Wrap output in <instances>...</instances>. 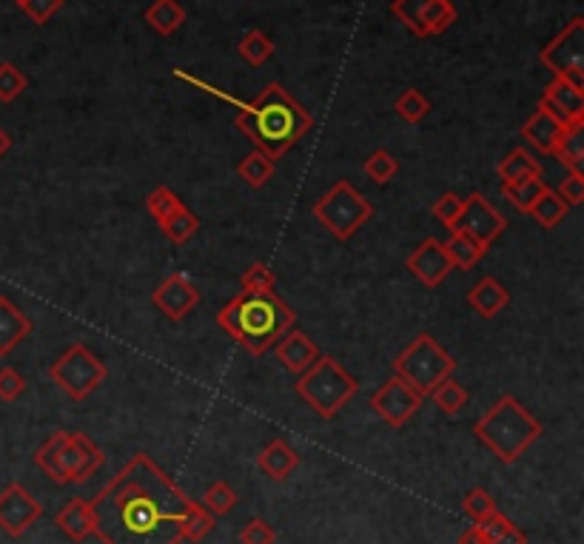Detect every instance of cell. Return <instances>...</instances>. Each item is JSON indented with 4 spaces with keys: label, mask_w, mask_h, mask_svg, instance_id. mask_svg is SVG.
<instances>
[{
    "label": "cell",
    "mask_w": 584,
    "mask_h": 544,
    "mask_svg": "<svg viewBox=\"0 0 584 544\" xmlns=\"http://www.w3.org/2000/svg\"><path fill=\"white\" fill-rule=\"evenodd\" d=\"M103 544H183L191 499L146 453H134L89 502Z\"/></svg>",
    "instance_id": "obj_1"
},
{
    "label": "cell",
    "mask_w": 584,
    "mask_h": 544,
    "mask_svg": "<svg viewBox=\"0 0 584 544\" xmlns=\"http://www.w3.org/2000/svg\"><path fill=\"white\" fill-rule=\"evenodd\" d=\"M171 75L231 103L237 109V117H234L237 132H243L271 160H280L283 154H288L314 126V117L305 112L297 103V97L285 92L280 83H265L254 100H240L183 69H171Z\"/></svg>",
    "instance_id": "obj_2"
},
{
    "label": "cell",
    "mask_w": 584,
    "mask_h": 544,
    "mask_svg": "<svg viewBox=\"0 0 584 544\" xmlns=\"http://www.w3.org/2000/svg\"><path fill=\"white\" fill-rule=\"evenodd\" d=\"M294 322V308H288L277 291H243L226 302L223 311H217V325L254 357H263L268 348H274V342L291 331Z\"/></svg>",
    "instance_id": "obj_3"
},
{
    "label": "cell",
    "mask_w": 584,
    "mask_h": 544,
    "mask_svg": "<svg viewBox=\"0 0 584 544\" xmlns=\"http://www.w3.org/2000/svg\"><path fill=\"white\" fill-rule=\"evenodd\" d=\"M542 422L516 399V396H499L488 411L479 416L473 425L476 439L488 448L502 465L519 462L528 448L542 436Z\"/></svg>",
    "instance_id": "obj_4"
},
{
    "label": "cell",
    "mask_w": 584,
    "mask_h": 544,
    "mask_svg": "<svg viewBox=\"0 0 584 544\" xmlns=\"http://www.w3.org/2000/svg\"><path fill=\"white\" fill-rule=\"evenodd\" d=\"M297 396L317 413L320 419H334L348 405V399L359 391V382L342 368L334 357L320 359L297 376Z\"/></svg>",
    "instance_id": "obj_5"
},
{
    "label": "cell",
    "mask_w": 584,
    "mask_h": 544,
    "mask_svg": "<svg viewBox=\"0 0 584 544\" xmlns=\"http://www.w3.org/2000/svg\"><path fill=\"white\" fill-rule=\"evenodd\" d=\"M391 368L394 376L405 379L416 394L428 396L442 379L453 376L456 359L431 334H419L402 354H396Z\"/></svg>",
    "instance_id": "obj_6"
},
{
    "label": "cell",
    "mask_w": 584,
    "mask_h": 544,
    "mask_svg": "<svg viewBox=\"0 0 584 544\" xmlns=\"http://www.w3.org/2000/svg\"><path fill=\"white\" fill-rule=\"evenodd\" d=\"M314 217L320 220L334 240L345 243L374 217V206L348 180H337L314 203Z\"/></svg>",
    "instance_id": "obj_7"
},
{
    "label": "cell",
    "mask_w": 584,
    "mask_h": 544,
    "mask_svg": "<svg viewBox=\"0 0 584 544\" xmlns=\"http://www.w3.org/2000/svg\"><path fill=\"white\" fill-rule=\"evenodd\" d=\"M49 376H52V382H55L57 388L69 396V399L83 402V399H89V396L95 394L97 388L106 382L109 368H106L103 359L95 357L83 342H75V345H69V348L52 362Z\"/></svg>",
    "instance_id": "obj_8"
},
{
    "label": "cell",
    "mask_w": 584,
    "mask_h": 544,
    "mask_svg": "<svg viewBox=\"0 0 584 544\" xmlns=\"http://www.w3.org/2000/svg\"><path fill=\"white\" fill-rule=\"evenodd\" d=\"M539 60L553 77H567L576 89H584V18L570 20L539 52Z\"/></svg>",
    "instance_id": "obj_9"
},
{
    "label": "cell",
    "mask_w": 584,
    "mask_h": 544,
    "mask_svg": "<svg viewBox=\"0 0 584 544\" xmlns=\"http://www.w3.org/2000/svg\"><path fill=\"white\" fill-rule=\"evenodd\" d=\"M422 402H425V396L416 394L414 388L405 379H399V376L385 379L377 391L371 394V399H368L371 411L377 413L379 419L385 425H391V428L408 425L416 416V411L422 408Z\"/></svg>",
    "instance_id": "obj_10"
},
{
    "label": "cell",
    "mask_w": 584,
    "mask_h": 544,
    "mask_svg": "<svg viewBox=\"0 0 584 544\" xmlns=\"http://www.w3.org/2000/svg\"><path fill=\"white\" fill-rule=\"evenodd\" d=\"M505 228H508L505 214L490 206L485 194L473 191L471 197L462 203V214H459V220L453 223L451 231H459V234H465V237H471L476 243H482L485 248H490L493 240H499V237L505 234Z\"/></svg>",
    "instance_id": "obj_11"
},
{
    "label": "cell",
    "mask_w": 584,
    "mask_h": 544,
    "mask_svg": "<svg viewBox=\"0 0 584 544\" xmlns=\"http://www.w3.org/2000/svg\"><path fill=\"white\" fill-rule=\"evenodd\" d=\"M43 516L40 502L20 482H9L0 490V530L12 539H20Z\"/></svg>",
    "instance_id": "obj_12"
},
{
    "label": "cell",
    "mask_w": 584,
    "mask_h": 544,
    "mask_svg": "<svg viewBox=\"0 0 584 544\" xmlns=\"http://www.w3.org/2000/svg\"><path fill=\"white\" fill-rule=\"evenodd\" d=\"M151 302H154V308H157L163 317L180 322V319L189 317L191 308H197L200 291H197V285H194L186 274H169L166 280L154 288Z\"/></svg>",
    "instance_id": "obj_13"
},
{
    "label": "cell",
    "mask_w": 584,
    "mask_h": 544,
    "mask_svg": "<svg viewBox=\"0 0 584 544\" xmlns=\"http://www.w3.org/2000/svg\"><path fill=\"white\" fill-rule=\"evenodd\" d=\"M405 265H408V271H411L425 288L442 285V282L448 280V274L453 271L451 260H448V254H445V245L439 243L436 237H428L425 243L416 245L414 251L408 254Z\"/></svg>",
    "instance_id": "obj_14"
},
{
    "label": "cell",
    "mask_w": 584,
    "mask_h": 544,
    "mask_svg": "<svg viewBox=\"0 0 584 544\" xmlns=\"http://www.w3.org/2000/svg\"><path fill=\"white\" fill-rule=\"evenodd\" d=\"M542 106L562 126H582L584 123V89H576L567 77H553L547 83Z\"/></svg>",
    "instance_id": "obj_15"
},
{
    "label": "cell",
    "mask_w": 584,
    "mask_h": 544,
    "mask_svg": "<svg viewBox=\"0 0 584 544\" xmlns=\"http://www.w3.org/2000/svg\"><path fill=\"white\" fill-rule=\"evenodd\" d=\"M63 456H66L69 485H83L106 462V453L97 448L95 439L80 431H69V436H66V453Z\"/></svg>",
    "instance_id": "obj_16"
},
{
    "label": "cell",
    "mask_w": 584,
    "mask_h": 544,
    "mask_svg": "<svg viewBox=\"0 0 584 544\" xmlns=\"http://www.w3.org/2000/svg\"><path fill=\"white\" fill-rule=\"evenodd\" d=\"M274 354H277V362L283 365L285 371L300 376L302 371H308L320 359L322 351L308 334H302V331H285L283 337L274 342Z\"/></svg>",
    "instance_id": "obj_17"
},
{
    "label": "cell",
    "mask_w": 584,
    "mask_h": 544,
    "mask_svg": "<svg viewBox=\"0 0 584 544\" xmlns=\"http://www.w3.org/2000/svg\"><path fill=\"white\" fill-rule=\"evenodd\" d=\"M562 132H565V126H562L553 114L547 112L542 103H539L536 112L530 114L528 120L522 123V137H525V143L533 146L539 154H553V146H556V140H559V134Z\"/></svg>",
    "instance_id": "obj_18"
},
{
    "label": "cell",
    "mask_w": 584,
    "mask_h": 544,
    "mask_svg": "<svg viewBox=\"0 0 584 544\" xmlns=\"http://www.w3.org/2000/svg\"><path fill=\"white\" fill-rule=\"evenodd\" d=\"M257 468L263 470L271 482H285L294 470L300 468V453L294 451L285 439H271L257 456Z\"/></svg>",
    "instance_id": "obj_19"
},
{
    "label": "cell",
    "mask_w": 584,
    "mask_h": 544,
    "mask_svg": "<svg viewBox=\"0 0 584 544\" xmlns=\"http://www.w3.org/2000/svg\"><path fill=\"white\" fill-rule=\"evenodd\" d=\"M55 525L60 533H66L72 542H86L89 536H95V516L92 505L86 499H69L66 505L57 510Z\"/></svg>",
    "instance_id": "obj_20"
},
{
    "label": "cell",
    "mask_w": 584,
    "mask_h": 544,
    "mask_svg": "<svg viewBox=\"0 0 584 544\" xmlns=\"http://www.w3.org/2000/svg\"><path fill=\"white\" fill-rule=\"evenodd\" d=\"M32 334V319L9 297H0V357H9Z\"/></svg>",
    "instance_id": "obj_21"
},
{
    "label": "cell",
    "mask_w": 584,
    "mask_h": 544,
    "mask_svg": "<svg viewBox=\"0 0 584 544\" xmlns=\"http://www.w3.org/2000/svg\"><path fill=\"white\" fill-rule=\"evenodd\" d=\"M468 305H471L473 311L479 314L482 319H493L505 305L510 302L508 288L502 285L499 280H493V277H482V280L473 285L471 291H468Z\"/></svg>",
    "instance_id": "obj_22"
},
{
    "label": "cell",
    "mask_w": 584,
    "mask_h": 544,
    "mask_svg": "<svg viewBox=\"0 0 584 544\" xmlns=\"http://www.w3.org/2000/svg\"><path fill=\"white\" fill-rule=\"evenodd\" d=\"M66 436L69 431H55L38 451H35V465H38L55 485H69V473H66Z\"/></svg>",
    "instance_id": "obj_23"
},
{
    "label": "cell",
    "mask_w": 584,
    "mask_h": 544,
    "mask_svg": "<svg viewBox=\"0 0 584 544\" xmlns=\"http://www.w3.org/2000/svg\"><path fill=\"white\" fill-rule=\"evenodd\" d=\"M550 157H556L570 171L584 174V123L582 126H565V132L559 134Z\"/></svg>",
    "instance_id": "obj_24"
},
{
    "label": "cell",
    "mask_w": 584,
    "mask_h": 544,
    "mask_svg": "<svg viewBox=\"0 0 584 544\" xmlns=\"http://www.w3.org/2000/svg\"><path fill=\"white\" fill-rule=\"evenodd\" d=\"M143 20L149 23L154 32L169 38L186 23V9L177 0H154L149 9L143 12Z\"/></svg>",
    "instance_id": "obj_25"
},
{
    "label": "cell",
    "mask_w": 584,
    "mask_h": 544,
    "mask_svg": "<svg viewBox=\"0 0 584 544\" xmlns=\"http://www.w3.org/2000/svg\"><path fill=\"white\" fill-rule=\"evenodd\" d=\"M459 18L453 0H431L419 18V38H434V35H442L445 29H451L453 23Z\"/></svg>",
    "instance_id": "obj_26"
},
{
    "label": "cell",
    "mask_w": 584,
    "mask_h": 544,
    "mask_svg": "<svg viewBox=\"0 0 584 544\" xmlns=\"http://www.w3.org/2000/svg\"><path fill=\"white\" fill-rule=\"evenodd\" d=\"M445 245V254H448V260H451L453 268H462V271H471L473 265H479L485 260V254H488V248L482 243H476L471 237H465V234H459V231H453L451 240Z\"/></svg>",
    "instance_id": "obj_27"
},
{
    "label": "cell",
    "mask_w": 584,
    "mask_h": 544,
    "mask_svg": "<svg viewBox=\"0 0 584 544\" xmlns=\"http://www.w3.org/2000/svg\"><path fill=\"white\" fill-rule=\"evenodd\" d=\"M160 231H163L174 245L189 243L191 237L200 231V217H197L189 206H183V203H180V206L174 208L169 217L160 223Z\"/></svg>",
    "instance_id": "obj_28"
},
{
    "label": "cell",
    "mask_w": 584,
    "mask_h": 544,
    "mask_svg": "<svg viewBox=\"0 0 584 544\" xmlns=\"http://www.w3.org/2000/svg\"><path fill=\"white\" fill-rule=\"evenodd\" d=\"M274 171H277V160H271V157L263 154L260 149L245 154L243 160L237 163V174H240L243 183H248L251 188H263L265 183H271Z\"/></svg>",
    "instance_id": "obj_29"
},
{
    "label": "cell",
    "mask_w": 584,
    "mask_h": 544,
    "mask_svg": "<svg viewBox=\"0 0 584 544\" xmlns=\"http://www.w3.org/2000/svg\"><path fill=\"white\" fill-rule=\"evenodd\" d=\"M545 188L547 183L542 180V174H536V177H525V180H516V183H502V194H505L510 206H516L522 214H530V208L542 197Z\"/></svg>",
    "instance_id": "obj_30"
},
{
    "label": "cell",
    "mask_w": 584,
    "mask_h": 544,
    "mask_svg": "<svg viewBox=\"0 0 584 544\" xmlns=\"http://www.w3.org/2000/svg\"><path fill=\"white\" fill-rule=\"evenodd\" d=\"M567 211H570V206H567L565 200L553 188H545L542 197L530 208V217L542 228H556L567 217Z\"/></svg>",
    "instance_id": "obj_31"
},
{
    "label": "cell",
    "mask_w": 584,
    "mask_h": 544,
    "mask_svg": "<svg viewBox=\"0 0 584 544\" xmlns=\"http://www.w3.org/2000/svg\"><path fill=\"white\" fill-rule=\"evenodd\" d=\"M536 174H542V166H539V160H536L528 149H513L508 157L499 163V177H502L505 183H516V180L536 177Z\"/></svg>",
    "instance_id": "obj_32"
},
{
    "label": "cell",
    "mask_w": 584,
    "mask_h": 544,
    "mask_svg": "<svg viewBox=\"0 0 584 544\" xmlns=\"http://www.w3.org/2000/svg\"><path fill=\"white\" fill-rule=\"evenodd\" d=\"M428 396L434 399L436 408H439L442 413H448V416H456V413L468 405V391H465V388H462L453 376L442 379V382H439Z\"/></svg>",
    "instance_id": "obj_33"
},
{
    "label": "cell",
    "mask_w": 584,
    "mask_h": 544,
    "mask_svg": "<svg viewBox=\"0 0 584 544\" xmlns=\"http://www.w3.org/2000/svg\"><path fill=\"white\" fill-rule=\"evenodd\" d=\"M394 112L399 114V120L416 126V123H422L431 114V100L419 89H408V92H402L394 100Z\"/></svg>",
    "instance_id": "obj_34"
},
{
    "label": "cell",
    "mask_w": 584,
    "mask_h": 544,
    "mask_svg": "<svg viewBox=\"0 0 584 544\" xmlns=\"http://www.w3.org/2000/svg\"><path fill=\"white\" fill-rule=\"evenodd\" d=\"M274 40L268 38L265 32L260 29H251L243 40H240V46H237V52L243 60H248L251 66H263L265 60H271L274 57Z\"/></svg>",
    "instance_id": "obj_35"
},
{
    "label": "cell",
    "mask_w": 584,
    "mask_h": 544,
    "mask_svg": "<svg viewBox=\"0 0 584 544\" xmlns=\"http://www.w3.org/2000/svg\"><path fill=\"white\" fill-rule=\"evenodd\" d=\"M214 525H217V516H214V513H208L206 507L200 505V502H194V499H191L189 516H186V527H183V539L194 544L203 542L208 533L214 530Z\"/></svg>",
    "instance_id": "obj_36"
},
{
    "label": "cell",
    "mask_w": 584,
    "mask_h": 544,
    "mask_svg": "<svg viewBox=\"0 0 584 544\" xmlns=\"http://www.w3.org/2000/svg\"><path fill=\"white\" fill-rule=\"evenodd\" d=\"M200 505L206 507L208 513H214V516L220 519V516H228V513L237 507V493H234V488H231L228 482H223V479H220V482L208 485Z\"/></svg>",
    "instance_id": "obj_37"
},
{
    "label": "cell",
    "mask_w": 584,
    "mask_h": 544,
    "mask_svg": "<svg viewBox=\"0 0 584 544\" xmlns=\"http://www.w3.org/2000/svg\"><path fill=\"white\" fill-rule=\"evenodd\" d=\"M29 77L20 72L15 63L3 60L0 63V103H15L20 94L26 92Z\"/></svg>",
    "instance_id": "obj_38"
},
{
    "label": "cell",
    "mask_w": 584,
    "mask_h": 544,
    "mask_svg": "<svg viewBox=\"0 0 584 544\" xmlns=\"http://www.w3.org/2000/svg\"><path fill=\"white\" fill-rule=\"evenodd\" d=\"M396 171H399V163H396V157L391 151L377 149L368 160H365V174L379 183V186H385V183H391L396 177Z\"/></svg>",
    "instance_id": "obj_39"
},
{
    "label": "cell",
    "mask_w": 584,
    "mask_h": 544,
    "mask_svg": "<svg viewBox=\"0 0 584 544\" xmlns=\"http://www.w3.org/2000/svg\"><path fill=\"white\" fill-rule=\"evenodd\" d=\"M180 203H183V200H180L169 186H157L154 191H149V197H146V211L151 214V220L160 226Z\"/></svg>",
    "instance_id": "obj_40"
},
{
    "label": "cell",
    "mask_w": 584,
    "mask_h": 544,
    "mask_svg": "<svg viewBox=\"0 0 584 544\" xmlns=\"http://www.w3.org/2000/svg\"><path fill=\"white\" fill-rule=\"evenodd\" d=\"M462 510L468 513L473 519V525L476 522H482V519H488V516H493L499 507H496V502H493V496H490L488 490L485 488H473L465 493V499H462Z\"/></svg>",
    "instance_id": "obj_41"
},
{
    "label": "cell",
    "mask_w": 584,
    "mask_h": 544,
    "mask_svg": "<svg viewBox=\"0 0 584 544\" xmlns=\"http://www.w3.org/2000/svg\"><path fill=\"white\" fill-rule=\"evenodd\" d=\"M431 0H391V15L419 38V18Z\"/></svg>",
    "instance_id": "obj_42"
},
{
    "label": "cell",
    "mask_w": 584,
    "mask_h": 544,
    "mask_svg": "<svg viewBox=\"0 0 584 544\" xmlns=\"http://www.w3.org/2000/svg\"><path fill=\"white\" fill-rule=\"evenodd\" d=\"M240 285H243V291H274V285H277V274H274V271H271L265 263H254V265H248V268L243 271Z\"/></svg>",
    "instance_id": "obj_43"
},
{
    "label": "cell",
    "mask_w": 584,
    "mask_h": 544,
    "mask_svg": "<svg viewBox=\"0 0 584 544\" xmlns=\"http://www.w3.org/2000/svg\"><path fill=\"white\" fill-rule=\"evenodd\" d=\"M462 197L459 194H453V191H445L439 200L434 203V217L442 223V226L453 228V223L459 220V214H462Z\"/></svg>",
    "instance_id": "obj_44"
},
{
    "label": "cell",
    "mask_w": 584,
    "mask_h": 544,
    "mask_svg": "<svg viewBox=\"0 0 584 544\" xmlns=\"http://www.w3.org/2000/svg\"><path fill=\"white\" fill-rule=\"evenodd\" d=\"M240 544H274L277 542V530L268 525L265 519H251L248 525L240 530Z\"/></svg>",
    "instance_id": "obj_45"
},
{
    "label": "cell",
    "mask_w": 584,
    "mask_h": 544,
    "mask_svg": "<svg viewBox=\"0 0 584 544\" xmlns=\"http://www.w3.org/2000/svg\"><path fill=\"white\" fill-rule=\"evenodd\" d=\"M18 6L26 12V18L35 20L38 26H43V23H49V20H52L55 12H60L63 0H20Z\"/></svg>",
    "instance_id": "obj_46"
},
{
    "label": "cell",
    "mask_w": 584,
    "mask_h": 544,
    "mask_svg": "<svg viewBox=\"0 0 584 544\" xmlns=\"http://www.w3.org/2000/svg\"><path fill=\"white\" fill-rule=\"evenodd\" d=\"M26 379L15 371V368H0V399L3 402H15L26 394Z\"/></svg>",
    "instance_id": "obj_47"
},
{
    "label": "cell",
    "mask_w": 584,
    "mask_h": 544,
    "mask_svg": "<svg viewBox=\"0 0 584 544\" xmlns=\"http://www.w3.org/2000/svg\"><path fill=\"white\" fill-rule=\"evenodd\" d=\"M556 194L565 200L567 206H582L584 200V174L579 171H570L565 180H562V186L556 188Z\"/></svg>",
    "instance_id": "obj_48"
},
{
    "label": "cell",
    "mask_w": 584,
    "mask_h": 544,
    "mask_svg": "<svg viewBox=\"0 0 584 544\" xmlns=\"http://www.w3.org/2000/svg\"><path fill=\"white\" fill-rule=\"evenodd\" d=\"M510 525H513V522H510L505 513H499V510H496L493 516H488V519L476 522V527H479V530L485 533V539H488V542H493L496 536H502V533H505V530H508Z\"/></svg>",
    "instance_id": "obj_49"
},
{
    "label": "cell",
    "mask_w": 584,
    "mask_h": 544,
    "mask_svg": "<svg viewBox=\"0 0 584 544\" xmlns=\"http://www.w3.org/2000/svg\"><path fill=\"white\" fill-rule=\"evenodd\" d=\"M490 544H528V536H525L516 525H510L502 536H496Z\"/></svg>",
    "instance_id": "obj_50"
},
{
    "label": "cell",
    "mask_w": 584,
    "mask_h": 544,
    "mask_svg": "<svg viewBox=\"0 0 584 544\" xmlns=\"http://www.w3.org/2000/svg\"><path fill=\"white\" fill-rule=\"evenodd\" d=\"M459 544H490L485 539V533L479 530L476 525H471L468 530H462V536H459Z\"/></svg>",
    "instance_id": "obj_51"
},
{
    "label": "cell",
    "mask_w": 584,
    "mask_h": 544,
    "mask_svg": "<svg viewBox=\"0 0 584 544\" xmlns=\"http://www.w3.org/2000/svg\"><path fill=\"white\" fill-rule=\"evenodd\" d=\"M9 149H12V137H9V132L0 126V157H3Z\"/></svg>",
    "instance_id": "obj_52"
},
{
    "label": "cell",
    "mask_w": 584,
    "mask_h": 544,
    "mask_svg": "<svg viewBox=\"0 0 584 544\" xmlns=\"http://www.w3.org/2000/svg\"><path fill=\"white\" fill-rule=\"evenodd\" d=\"M18 3H20V0H18Z\"/></svg>",
    "instance_id": "obj_53"
}]
</instances>
